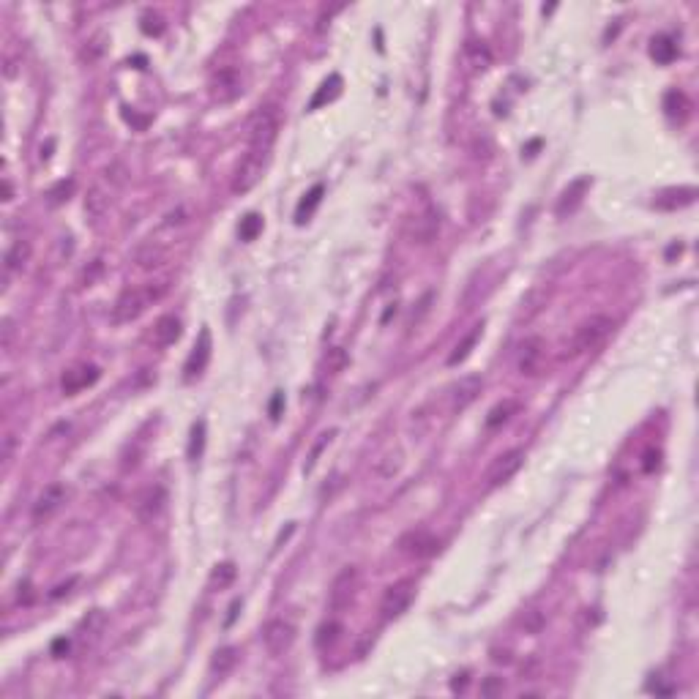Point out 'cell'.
<instances>
[{
	"label": "cell",
	"mask_w": 699,
	"mask_h": 699,
	"mask_svg": "<svg viewBox=\"0 0 699 699\" xmlns=\"http://www.w3.org/2000/svg\"><path fill=\"white\" fill-rule=\"evenodd\" d=\"M170 284H172V279L170 276H161V279H153L148 284L123 290L113 306V322L115 325H126V322L137 320L148 306H153L156 301H161L164 295L170 293Z\"/></svg>",
	"instance_id": "cell-1"
},
{
	"label": "cell",
	"mask_w": 699,
	"mask_h": 699,
	"mask_svg": "<svg viewBox=\"0 0 699 699\" xmlns=\"http://www.w3.org/2000/svg\"><path fill=\"white\" fill-rule=\"evenodd\" d=\"M615 322L612 317L607 315H590L587 320H582L574 334H571V341H565V353L563 358H577V355H585L590 350H596L598 344H604L607 336L612 334Z\"/></svg>",
	"instance_id": "cell-2"
},
{
	"label": "cell",
	"mask_w": 699,
	"mask_h": 699,
	"mask_svg": "<svg viewBox=\"0 0 699 699\" xmlns=\"http://www.w3.org/2000/svg\"><path fill=\"white\" fill-rule=\"evenodd\" d=\"M268 156L271 151H257V148H248V153L235 167V175H232V194H248L268 167Z\"/></svg>",
	"instance_id": "cell-3"
},
{
	"label": "cell",
	"mask_w": 699,
	"mask_h": 699,
	"mask_svg": "<svg viewBox=\"0 0 699 699\" xmlns=\"http://www.w3.org/2000/svg\"><path fill=\"white\" fill-rule=\"evenodd\" d=\"M276 134H279V113L273 107H260L257 113L248 118V126H246L248 148L271 151L273 142H276Z\"/></svg>",
	"instance_id": "cell-4"
},
{
	"label": "cell",
	"mask_w": 699,
	"mask_h": 699,
	"mask_svg": "<svg viewBox=\"0 0 699 699\" xmlns=\"http://www.w3.org/2000/svg\"><path fill=\"white\" fill-rule=\"evenodd\" d=\"M440 232V213L432 208V205H424L421 210H415L407 222V238L418 246H429Z\"/></svg>",
	"instance_id": "cell-5"
},
{
	"label": "cell",
	"mask_w": 699,
	"mask_h": 699,
	"mask_svg": "<svg viewBox=\"0 0 699 699\" xmlns=\"http://www.w3.org/2000/svg\"><path fill=\"white\" fill-rule=\"evenodd\" d=\"M413 598H415V582L413 579H399L391 587H385L383 601H380L383 620H396L399 615H405V609L410 607Z\"/></svg>",
	"instance_id": "cell-6"
},
{
	"label": "cell",
	"mask_w": 699,
	"mask_h": 699,
	"mask_svg": "<svg viewBox=\"0 0 699 699\" xmlns=\"http://www.w3.org/2000/svg\"><path fill=\"white\" fill-rule=\"evenodd\" d=\"M295 642V626L284 617H273L263 629V645L271 655H284Z\"/></svg>",
	"instance_id": "cell-7"
},
{
	"label": "cell",
	"mask_w": 699,
	"mask_h": 699,
	"mask_svg": "<svg viewBox=\"0 0 699 699\" xmlns=\"http://www.w3.org/2000/svg\"><path fill=\"white\" fill-rule=\"evenodd\" d=\"M164 505H167V489H164L161 484H151V486H145V489L137 495L134 514L142 524H151V522H156V519L161 517Z\"/></svg>",
	"instance_id": "cell-8"
},
{
	"label": "cell",
	"mask_w": 699,
	"mask_h": 699,
	"mask_svg": "<svg viewBox=\"0 0 699 699\" xmlns=\"http://www.w3.org/2000/svg\"><path fill=\"white\" fill-rule=\"evenodd\" d=\"M355 590H358V568L355 565H347L341 568L331 585V593H328V604L331 609H347L355 598Z\"/></svg>",
	"instance_id": "cell-9"
},
{
	"label": "cell",
	"mask_w": 699,
	"mask_h": 699,
	"mask_svg": "<svg viewBox=\"0 0 699 699\" xmlns=\"http://www.w3.org/2000/svg\"><path fill=\"white\" fill-rule=\"evenodd\" d=\"M543 358H546V341L541 336H527L519 344L517 369L524 377H536L543 369Z\"/></svg>",
	"instance_id": "cell-10"
},
{
	"label": "cell",
	"mask_w": 699,
	"mask_h": 699,
	"mask_svg": "<svg viewBox=\"0 0 699 699\" xmlns=\"http://www.w3.org/2000/svg\"><path fill=\"white\" fill-rule=\"evenodd\" d=\"M440 549V541L429 533V530H410L399 539V552L413 558V560H424V558H432L434 552Z\"/></svg>",
	"instance_id": "cell-11"
},
{
	"label": "cell",
	"mask_w": 699,
	"mask_h": 699,
	"mask_svg": "<svg viewBox=\"0 0 699 699\" xmlns=\"http://www.w3.org/2000/svg\"><path fill=\"white\" fill-rule=\"evenodd\" d=\"M522 465H524V451L522 448H511V451L500 453L492 462L489 473H486V486H500V484L511 481L519 473Z\"/></svg>",
	"instance_id": "cell-12"
},
{
	"label": "cell",
	"mask_w": 699,
	"mask_h": 699,
	"mask_svg": "<svg viewBox=\"0 0 699 699\" xmlns=\"http://www.w3.org/2000/svg\"><path fill=\"white\" fill-rule=\"evenodd\" d=\"M66 497H68V489L63 484H49V486H44V492L36 497V503H33V514H30L33 522L42 524V522H46L52 514H58L61 505L66 503Z\"/></svg>",
	"instance_id": "cell-13"
},
{
	"label": "cell",
	"mask_w": 699,
	"mask_h": 699,
	"mask_svg": "<svg viewBox=\"0 0 699 699\" xmlns=\"http://www.w3.org/2000/svg\"><path fill=\"white\" fill-rule=\"evenodd\" d=\"M99 366L96 363H74L71 369L63 372V377H61V388H63V393L66 396H74V393H80V391H85V388H91L96 380H99Z\"/></svg>",
	"instance_id": "cell-14"
},
{
	"label": "cell",
	"mask_w": 699,
	"mask_h": 699,
	"mask_svg": "<svg viewBox=\"0 0 699 699\" xmlns=\"http://www.w3.org/2000/svg\"><path fill=\"white\" fill-rule=\"evenodd\" d=\"M210 93H213V99H219V101H232V99L241 93V74H238V68L225 66V68H219V71H213Z\"/></svg>",
	"instance_id": "cell-15"
},
{
	"label": "cell",
	"mask_w": 699,
	"mask_h": 699,
	"mask_svg": "<svg viewBox=\"0 0 699 699\" xmlns=\"http://www.w3.org/2000/svg\"><path fill=\"white\" fill-rule=\"evenodd\" d=\"M481 388H484V377H481V374H465V377L451 388L453 413H459V410L473 405L475 399H478V393H481Z\"/></svg>",
	"instance_id": "cell-16"
},
{
	"label": "cell",
	"mask_w": 699,
	"mask_h": 699,
	"mask_svg": "<svg viewBox=\"0 0 699 699\" xmlns=\"http://www.w3.org/2000/svg\"><path fill=\"white\" fill-rule=\"evenodd\" d=\"M208 358H210V331L203 328L200 331V341L194 344V350H191V355H189V361H186V380H194V377H200L203 374V369L208 366Z\"/></svg>",
	"instance_id": "cell-17"
},
{
	"label": "cell",
	"mask_w": 699,
	"mask_h": 699,
	"mask_svg": "<svg viewBox=\"0 0 699 699\" xmlns=\"http://www.w3.org/2000/svg\"><path fill=\"white\" fill-rule=\"evenodd\" d=\"M697 200V189L694 186H677V189H664L658 197H655V205L661 210H677V208H686Z\"/></svg>",
	"instance_id": "cell-18"
},
{
	"label": "cell",
	"mask_w": 699,
	"mask_h": 699,
	"mask_svg": "<svg viewBox=\"0 0 699 699\" xmlns=\"http://www.w3.org/2000/svg\"><path fill=\"white\" fill-rule=\"evenodd\" d=\"M183 328H181V320L175 315H164L156 320V325H153V344L156 347H170V344H175L178 339H181Z\"/></svg>",
	"instance_id": "cell-19"
},
{
	"label": "cell",
	"mask_w": 699,
	"mask_h": 699,
	"mask_svg": "<svg viewBox=\"0 0 699 699\" xmlns=\"http://www.w3.org/2000/svg\"><path fill=\"white\" fill-rule=\"evenodd\" d=\"M587 189H590V178H579V181H574L568 189H565L563 194H560V200H558V216H565V213H574L582 200H585Z\"/></svg>",
	"instance_id": "cell-20"
},
{
	"label": "cell",
	"mask_w": 699,
	"mask_h": 699,
	"mask_svg": "<svg viewBox=\"0 0 699 699\" xmlns=\"http://www.w3.org/2000/svg\"><path fill=\"white\" fill-rule=\"evenodd\" d=\"M481 331H484V322H478V325H473V331L467 334V336L462 339L459 344H456V350H453L451 355H448V366H456V363H462L470 353H473V347H475V341L481 339Z\"/></svg>",
	"instance_id": "cell-21"
},
{
	"label": "cell",
	"mask_w": 699,
	"mask_h": 699,
	"mask_svg": "<svg viewBox=\"0 0 699 699\" xmlns=\"http://www.w3.org/2000/svg\"><path fill=\"white\" fill-rule=\"evenodd\" d=\"M519 410V402L517 399H503V402H497L492 410H489V415H486V427L489 429H497L503 427L514 413Z\"/></svg>",
	"instance_id": "cell-22"
},
{
	"label": "cell",
	"mask_w": 699,
	"mask_h": 699,
	"mask_svg": "<svg viewBox=\"0 0 699 699\" xmlns=\"http://www.w3.org/2000/svg\"><path fill=\"white\" fill-rule=\"evenodd\" d=\"M664 110L669 118H677L680 123L688 118V110H691V104H688V99H686V93L680 91H669L667 93V99H664Z\"/></svg>",
	"instance_id": "cell-23"
},
{
	"label": "cell",
	"mask_w": 699,
	"mask_h": 699,
	"mask_svg": "<svg viewBox=\"0 0 699 699\" xmlns=\"http://www.w3.org/2000/svg\"><path fill=\"white\" fill-rule=\"evenodd\" d=\"M238 664V650L235 648H222V650H216L213 655V661H210V672L219 677H225L232 672V667Z\"/></svg>",
	"instance_id": "cell-24"
},
{
	"label": "cell",
	"mask_w": 699,
	"mask_h": 699,
	"mask_svg": "<svg viewBox=\"0 0 699 699\" xmlns=\"http://www.w3.org/2000/svg\"><path fill=\"white\" fill-rule=\"evenodd\" d=\"M30 257V244L27 241H14V246L6 251V273L20 271Z\"/></svg>",
	"instance_id": "cell-25"
},
{
	"label": "cell",
	"mask_w": 699,
	"mask_h": 699,
	"mask_svg": "<svg viewBox=\"0 0 699 699\" xmlns=\"http://www.w3.org/2000/svg\"><path fill=\"white\" fill-rule=\"evenodd\" d=\"M322 191H325V189H322V183H317L315 189H312V191L301 200L298 210H295V222H298V225H303V222H306V216H309L317 205H320V200H322Z\"/></svg>",
	"instance_id": "cell-26"
},
{
	"label": "cell",
	"mask_w": 699,
	"mask_h": 699,
	"mask_svg": "<svg viewBox=\"0 0 699 699\" xmlns=\"http://www.w3.org/2000/svg\"><path fill=\"white\" fill-rule=\"evenodd\" d=\"M339 636H341V623H336V620L322 623V626H320V631H317V648H320V650L334 648V645L339 642Z\"/></svg>",
	"instance_id": "cell-27"
},
{
	"label": "cell",
	"mask_w": 699,
	"mask_h": 699,
	"mask_svg": "<svg viewBox=\"0 0 699 699\" xmlns=\"http://www.w3.org/2000/svg\"><path fill=\"white\" fill-rule=\"evenodd\" d=\"M334 434H336V432H322V434H320V440H317L315 446H312V451H309V456H306L303 473H312V470H315V465L320 462V453L328 448V443L334 440Z\"/></svg>",
	"instance_id": "cell-28"
},
{
	"label": "cell",
	"mask_w": 699,
	"mask_h": 699,
	"mask_svg": "<svg viewBox=\"0 0 699 699\" xmlns=\"http://www.w3.org/2000/svg\"><path fill=\"white\" fill-rule=\"evenodd\" d=\"M650 55H653L658 63H669V61H672V58L677 55V49H675V44H672V42L667 39V36H658V39H653Z\"/></svg>",
	"instance_id": "cell-29"
},
{
	"label": "cell",
	"mask_w": 699,
	"mask_h": 699,
	"mask_svg": "<svg viewBox=\"0 0 699 699\" xmlns=\"http://www.w3.org/2000/svg\"><path fill=\"white\" fill-rule=\"evenodd\" d=\"M235 574H238V571H235V565L232 563L216 565L213 574H210V587H219V590H222V587H227L232 579H235Z\"/></svg>",
	"instance_id": "cell-30"
},
{
	"label": "cell",
	"mask_w": 699,
	"mask_h": 699,
	"mask_svg": "<svg viewBox=\"0 0 699 699\" xmlns=\"http://www.w3.org/2000/svg\"><path fill=\"white\" fill-rule=\"evenodd\" d=\"M339 85H341V80H339V77H331L328 82H322V91H320L315 99H312V104H309V107H312V110H317L320 104L331 101V99H334V96L339 93Z\"/></svg>",
	"instance_id": "cell-31"
},
{
	"label": "cell",
	"mask_w": 699,
	"mask_h": 699,
	"mask_svg": "<svg viewBox=\"0 0 699 699\" xmlns=\"http://www.w3.org/2000/svg\"><path fill=\"white\" fill-rule=\"evenodd\" d=\"M260 232H263V216L248 213L246 219L241 222V238H244V241H254Z\"/></svg>",
	"instance_id": "cell-32"
},
{
	"label": "cell",
	"mask_w": 699,
	"mask_h": 699,
	"mask_svg": "<svg viewBox=\"0 0 699 699\" xmlns=\"http://www.w3.org/2000/svg\"><path fill=\"white\" fill-rule=\"evenodd\" d=\"M203 443H205V421H197L191 427V446H189V456L197 459L203 453Z\"/></svg>",
	"instance_id": "cell-33"
},
{
	"label": "cell",
	"mask_w": 699,
	"mask_h": 699,
	"mask_svg": "<svg viewBox=\"0 0 699 699\" xmlns=\"http://www.w3.org/2000/svg\"><path fill=\"white\" fill-rule=\"evenodd\" d=\"M142 30H145L148 36H158V33L164 30L161 14H156V11H145V14H142Z\"/></svg>",
	"instance_id": "cell-34"
},
{
	"label": "cell",
	"mask_w": 699,
	"mask_h": 699,
	"mask_svg": "<svg viewBox=\"0 0 699 699\" xmlns=\"http://www.w3.org/2000/svg\"><path fill=\"white\" fill-rule=\"evenodd\" d=\"M104 208H107V197H104L99 189H93L91 194H88V200H85V210H88L91 216H101Z\"/></svg>",
	"instance_id": "cell-35"
},
{
	"label": "cell",
	"mask_w": 699,
	"mask_h": 699,
	"mask_svg": "<svg viewBox=\"0 0 699 699\" xmlns=\"http://www.w3.org/2000/svg\"><path fill=\"white\" fill-rule=\"evenodd\" d=\"M104 42H107V36H104V33H96V36H93L91 42H88V46H85V52H82L88 63H93L96 58H101V52H104Z\"/></svg>",
	"instance_id": "cell-36"
},
{
	"label": "cell",
	"mask_w": 699,
	"mask_h": 699,
	"mask_svg": "<svg viewBox=\"0 0 699 699\" xmlns=\"http://www.w3.org/2000/svg\"><path fill=\"white\" fill-rule=\"evenodd\" d=\"M344 363H347V355H344V350H341V347L328 350V355H325V366H328V372H339Z\"/></svg>",
	"instance_id": "cell-37"
},
{
	"label": "cell",
	"mask_w": 699,
	"mask_h": 699,
	"mask_svg": "<svg viewBox=\"0 0 699 699\" xmlns=\"http://www.w3.org/2000/svg\"><path fill=\"white\" fill-rule=\"evenodd\" d=\"M481 694L484 697H495V694H503V677H486L484 686H481Z\"/></svg>",
	"instance_id": "cell-38"
},
{
	"label": "cell",
	"mask_w": 699,
	"mask_h": 699,
	"mask_svg": "<svg viewBox=\"0 0 699 699\" xmlns=\"http://www.w3.org/2000/svg\"><path fill=\"white\" fill-rule=\"evenodd\" d=\"M11 453H14V434H6L3 437V465L11 462Z\"/></svg>",
	"instance_id": "cell-39"
},
{
	"label": "cell",
	"mask_w": 699,
	"mask_h": 699,
	"mask_svg": "<svg viewBox=\"0 0 699 699\" xmlns=\"http://www.w3.org/2000/svg\"><path fill=\"white\" fill-rule=\"evenodd\" d=\"M11 334H14L11 320H3V347H6V350H8V344H11Z\"/></svg>",
	"instance_id": "cell-40"
},
{
	"label": "cell",
	"mask_w": 699,
	"mask_h": 699,
	"mask_svg": "<svg viewBox=\"0 0 699 699\" xmlns=\"http://www.w3.org/2000/svg\"><path fill=\"white\" fill-rule=\"evenodd\" d=\"M282 402H284V396H282V393H276V396H273V405H271V418H273V421L279 418V410H282Z\"/></svg>",
	"instance_id": "cell-41"
},
{
	"label": "cell",
	"mask_w": 699,
	"mask_h": 699,
	"mask_svg": "<svg viewBox=\"0 0 699 699\" xmlns=\"http://www.w3.org/2000/svg\"><path fill=\"white\" fill-rule=\"evenodd\" d=\"M465 686H467V672H462V675H456V680H453V683H451V688H453V691H462Z\"/></svg>",
	"instance_id": "cell-42"
},
{
	"label": "cell",
	"mask_w": 699,
	"mask_h": 699,
	"mask_svg": "<svg viewBox=\"0 0 699 699\" xmlns=\"http://www.w3.org/2000/svg\"><path fill=\"white\" fill-rule=\"evenodd\" d=\"M52 650H55V653H61V650H68V639H58Z\"/></svg>",
	"instance_id": "cell-43"
},
{
	"label": "cell",
	"mask_w": 699,
	"mask_h": 699,
	"mask_svg": "<svg viewBox=\"0 0 699 699\" xmlns=\"http://www.w3.org/2000/svg\"><path fill=\"white\" fill-rule=\"evenodd\" d=\"M3 186H6V197H3V200H11V197H14V191H11V183H8V178L3 181Z\"/></svg>",
	"instance_id": "cell-44"
}]
</instances>
